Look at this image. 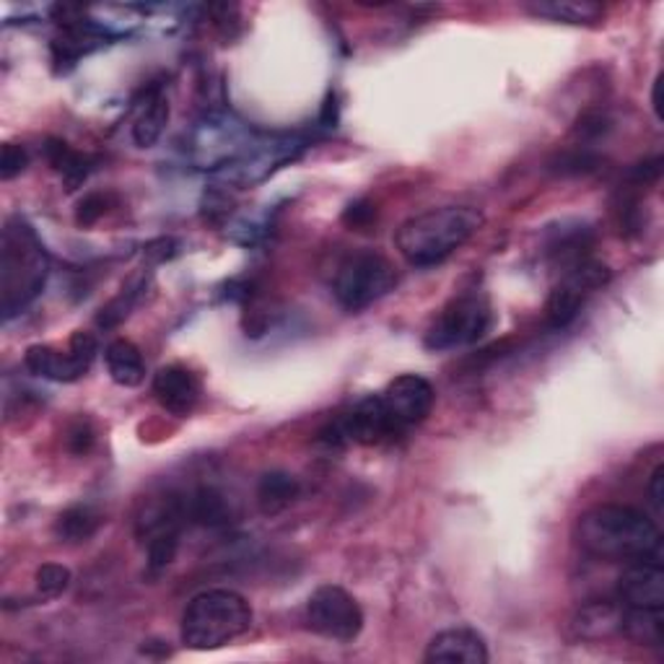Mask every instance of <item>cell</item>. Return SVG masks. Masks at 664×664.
Here are the masks:
<instances>
[{"instance_id":"cell-17","label":"cell","mask_w":664,"mask_h":664,"mask_svg":"<svg viewBox=\"0 0 664 664\" xmlns=\"http://www.w3.org/2000/svg\"><path fill=\"white\" fill-rule=\"evenodd\" d=\"M301 494V483L286 471L265 473L257 483V507L265 517H276L286 511Z\"/></svg>"},{"instance_id":"cell-15","label":"cell","mask_w":664,"mask_h":664,"mask_svg":"<svg viewBox=\"0 0 664 664\" xmlns=\"http://www.w3.org/2000/svg\"><path fill=\"white\" fill-rule=\"evenodd\" d=\"M104 364L112 381L120 387H139L141 381L146 379V361H143V353L139 345L125 341V337H118V341L107 345Z\"/></svg>"},{"instance_id":"cell-35","label":"cell","mask_w":664,"mask_h":664,"mask_svg":"<svg viewBox=\"0 0 664 664\" xmlns=\"http://www.w3.org/2000/svg\"><path fill=\"white\" fill-rule=\"evenodd\" d=\"M662 81H664V76L660 74L654 78V89H652V110H654V114H656V120L662 122Z\"/></svg>"},{"instance_id":"cell-23","label":"cell","mask_w":664,"mask_h":664,"mask_svg":"<svg viewBox=\"0 0 664 664\" xmlns=\"http://www.w3.org/2000/svg\"><path fill=\"white\" fill-rule=\"evenodd\" d=\"M527 11L538 19L561 21V24H595L602 19V5L576 3V0H551V3H532Z\"/></svg>"},{"instance_id":"cell-3","label":"cell","mask_w":664,"mask_h":664,"mask_svg":"<svg viewBox=\"0 0 664 664\" xmlns=\"http://www.w3.org/2000/svg\"><path fill=\"white\" fill-rule=\"evenodd\" d=\"M49 257L37 231L24 219L5 221L0 236V309L3 320L24 312L47 284Z\"/></svg>"},{"instance_id":"cell-18","label":"cell","mask_w":664,"mask_h":664,"mask_svg":"<svg viewBox=\"0 0 664 664\" xmlns=\"http://www.w3.org/2000/svg\"><path fill=\"white\" fill-rule=\"evenodd\" d=\"M166 122H169V99H166L162 86H154L146 93V104H143L139 120L133 125V141L141 148H151L162 139Z\"/></svg>"},{"instance_id":"cell-8","label":"cell","mask_w":664,"mask_h":664,"mask_svg":"<svg viewBox=\"0 0 664 664\" xmlns=\"http://www.w3.org/2000/svg\"><path fill=\"white\" fill-rule=\"evenodd\" d=\"M307 623L322 639L351 644L364 631V610L356 597L335 584H322L307 602Z\"/></svg>"},{"instance_id":"cell-26","label":"cell","mask_w":664,"mask_h":664,"mask_svg":"<svg viewBox=\"0 0 664 664\" xmlns=\"http://www.w3.org/2000/svg\"><path fill=\"white\" fill-rule=\"evenodd\" d=\"M139 294H141L139 286L122 288V294L114 296L110 305L102 307V312H99V317H97L99 328H118V324L130 314V309H133Z\"/></svg>"},{"instance_id":"cell-14","label":"cell","mask_w":664,"mask_h":664,"mask_svg":"<svg viewBox=\"0 0 664 664\" xmlns=\"http://www.w3.org/2000/svg\"><path fill=\"white\" fill-rule=\"evenodd\" d=\"M620 623H623V608L618 600H597L584 605L574 618V631L582 639L597 641L608 639L612 633H620Z\"/></svg>"},{"instance_id":"cell-16","label":"cell","mask_w":664,"mask_h":664,"mask_svg":"<svg viewBox=\"0 0 664 664\" xmlns=\"http://www.w3.org/2000/svg\"><path fill=\"white\" fill-rule=\"evenodd\" d=\"M185 509L190 524L219 530V527H229L231 522V507L226 496L213 486H200L190 490V494H185Z\"/></svg>"},{"instance_id":"cell-19","label":"cell","mask_w":664,"mask_h":664,"mask_svg":"<svg viewBox=\"0 0 664 664\" xmlns=\"http://www.w3.org/2000/svg\"><path fill=\"white\" fill-rule=\"evenodd\" d=\"M623 608V605H620ZM620 633L641 646L660 649L664 641V616L656 608H623Z\"/></svg>"},{"instance_id":"cell-24","label":"cell","mask_w":664,"mask_h":664,"mask_svg":"<svg viewBox=\"0 0 664 664\" xmlns=\"http://www.w3.org/2000/svg\"><path fill=\"white\" fill-rule=\"evenodd\" d=\"M34 582H37L40 595L53 600V597H60L70 587V568L60 566V563H42L37 574H34Z\"/></svg>"},{"instance_id":"cell-11","label":"cell","mask_w":664,"mask_h":664,"mask_svg":"<svg viewBox=\"0 0 664 664\" xmlns=\"http://www.w3.org/2000/svg\"><path fill=\"white\" fill-rule=\"evenodd\" d=\"M616 600L623 608H656L664 610V568L662 558H644L626 563L620 574Z\"/></svg>"},{"instance_id":"cell-30","label":"cell","mask_w":664,"mask_h":664,"mask_svg":"<svg viewBox=\"0 0 664 664\" xmlns=\"http://www.w3.org/2000/svg\"><path fill=\"white\" fill-rule=\"evenodd\" d=\"M93 444V429L89 421H76L68 429V450L74 454H86Z\"/></svg>"},{"instance_id":"cell-22","label":"cell","mask_w":664,"mask_h":664,"mask_svg":"<svg viewBox=\"0 0 664 664\" xmlns=\"http://www.w3.org/2000/svg\"><path fill=\"white\" fill-rule=\"evenodd\" d=\"M584 299H587V294H584L579 286L568 284V280H561V284L551 291V296H547V305H545L547 324H551L553 330L568 328V324L579 317Z\"/></svg>"},{"instance_id":"cell-34","label":"cell","mask_w":664,"mask_h":664,"mask_svg":"<svg viewBox=\"0 0 664 664\" xmlns=\"http://www.w3.org/2000/svg\"><path fill=\"white\" fill-rule=\"evenodd\" d=\"M320 122H322V128H335L337 125V97H335V91H330L328 99H324Z\"/></svg>"},{"instance_id":"cell-1","label":"cell","mask_w":664,"mask_h":664,"mask_svg":"<svg viewBox=\"0 0 664 664\" xmlns=\"http://www.w3.org/2000/svg\"><path fill=\"white\" fill-rule=\"evenodd\" d=\"M582 551L602 561L662 558V532L644 511L623 503H600L584 511L576 522Z\"/></svg>"},{"instance_id":"cell-25","label":"cell","mask_w":664,"mask_h":664,"mask_svg":"<svg viewBox=\"0 0 664 664\" xmlns=\"http://www.w3.org/2000/svg\"><path fill=\"white\" fill-rule=\"evenodd\" d=\"M551 166L558 175H589V171H595L597 166H600V156L591 154L587 146H582L561 154Z\"/></svg>"},{"instance_id":"cell-5","label":"cell","mask_w":664,"mask_h":664,"mask_svg":"<svg viewBox=\"0 0 664 664\" xmlns=\"http://www.w3.org/2000/svg\"><path fill=\"white\" fill-rule=\"evenodd\" d=\"M332 296L345 312H364L397 286V270L385 255L358 250L345 255L332 273Z\"/></svg>"},{"instance_id":"cell-33","label":"cell","mask_w":664,"mask_h":664,"mask_svg":"<svg viewBox=\"0 0 664 664\" xmlns=\"http://www.w3.org/2000/svg\"><path fill=\"white\" fill-rule=\"evenodd\" d=\"M146 255H148V257H156L158 263H162V259L175 257V255H177V242H175V240H158V242H154V244H148Z\"/></svg>"},{"instance_id":"cell-27","label":"cell","mask_w":664,"mask_h":664,"mask_svg":"<svg viewBox=\"0 0 664 664\" xmlns=\"http://www.w3.org/2000/svg\"><path fill=\"white\" fill-rule=\"evenodd\" d=\"M612 122L605 112H587L582 114L579 122H576L574 133L576 139H579L582 143H591V141H600L605 139V135L610 133Z\"/></svg>"},{"instance_id":"cell-4","label":"cell","mask_w":664,"mask_h":664,"mask_svg":"<svg viewBox=\"0 0 664 664\" xmlns=\"http://www.w3.org/2000/svg\"><path fill=\"white\" fill-rule=\"evenodd\" d=\"M252 605L234 589H206L195 595L182 612V644L195 652H211L236 641L252 628Z\"/></svg>"},{"instance_id":"cell-13","label":"cell","mask_w":664,"mask_h":664,"mask_svg":"<svg viewBox=\"0 0 664 664\" xmlns=\"http://www.w3.org/2000/svg\"><path fill=\"white\" fill-rule=\"evenodd\" d=\"M423 662L446 664H486L488 646L486 639L473 628H446L429 641Z\"/></svg>"},{"instance_id":"cell-12","label":"cell","mask_w":664,"mask_h":664,"mask_svg":"<svg viewBox=\"0 0 664 664\" xmlns=\"http://www.w3.org/2000/svg\"><path fill=\"white\" fill-rule=\"evenodd\" d=\"M151 392H154L156 402L166 410V413L185 418L192 413L195 406H198L200 381L190 369H187V366L169 364L156 372Z\"/></svg>"},{"instance_id":"cell-6","label":"cell","mask_w":664,"mask_h":664,"mask_svg":"<svg viewBox=\"0 0 664 664\" xmlns=\"http://www.w3.org/2000/svg\"><path fill=\"white\" fill-rule=\"evenodd\" d=\"M494 324V309L486 294L467 291L454 296L425 332L423 345L429 351H454L478 343Z\"/></svg>"},{"instance_id":"cell-31","label":"cell","mask_w":664,"mask_h":664,"mask_svg":"<svg viewBox=\"0 0 664 664\" xmlns=\"http://www.w3.org/2000/svg\"><path fill=\"white\" fill-rule=\"evenodd\" d=\"M374 206L366 203V200H358V203H351L348 211L343 213V221L348 223L351 229H366L374 221Z\"/></svg>"},{"instance_id":"cell-20","label":"cell","mask_w":664,"mask_h":664,"mask_svg":"<svg viewBox=\"0 0 664 664\" xmlns=\"http://www.w3.org/2000/svg\"><path fill=\"white\" fill-rule=\"evenodd\" d=\"M99 527H102V517L97 509L86 507V503H76V507L65 509L55 522V538L60 543L68 545H81L97 535Z\"/></svg>"},{"instance_id":"cell-10","label":"cell","mask_w":664,"mask_h":664,"mask_svg":"<svg viewBox=\"0 0 664 664\" xmlns=\"http://www.w3.org/2000/svg\"><path fill=\"white\" fill-rule=\"evenodd\" d=\"M381 402H385L387 413L392 416V421L400 425L402 431L413 429V425L423 423L431 416L436 402V392L431 387L429 379H423L421 374H400L379 392Z\"/></svg>"},{"instance_id":"cell-21","label":"cell","mask_w":664,"mask_h":664,"mask_svg":"<svg viewBox=\"0 0 664 664\" xmlns=\"http://www.w3.org/2000/svg\"><path fill=\"white\" fill-rule=\"evenodd\" d=\"M45 156H47V162L53 164V169L57 171V175H63L65 190L68 192L78 190V187L86 182V177H89V171H91L89 156L78 154V151L70 148L65 141H55V139L47 141Z\"/></svg>"},{"instance_id":"cell-9","label":"cell","mask_w":664,"mask_h":664,"mask_svg":"<svg viewBox=\"0 0 664 664\" xmlns=\"http://www.w3.org/2000/svg\"><path fill=\"white\" fill-rule=\"evenodd\" d=\"M97 337L91 332L78 330L70 335L68 351H57L53 345H29L24 353V366L34 377L49 381H78L91 369L97 358Z\"/></svg>"},{"instance_id":"cell-2","label":"cell","mask_w":664,"mask_h":664,"mask_svg":"<svg viewBox=\"0 0 664 664\" xmlns=\"http://www.w3.org/2000/svg\"><path fill=\"white\" fill-rule=\"evenodd\" d=\"M486 223L478 208L444 206L418 213L397 229L395 244L413 268H434L467 244Z\"/></svg>"},{"instance_id":"cell-28","label":"cell","mask_w":664,"mask_h":664,"mask_svg":"<svg viewBox=\"0 0 664 664\" xmlns=\"http://www.w3.org/2000/svg\"><path fill=\"white\" fill-rule=\"evenodd\" d=\"M107 206H110V198H107V195H102V192L86 195L81 203H78L76 223L84 229L91 226V223H97L107 213Z\"/></svg>"},{"instance_id":"cell-29","label":"cell","mask_w":664,"mask_h":664,"mask_svg":"<svg viewBox=\"0 0 664 664\" xmlns=\"http://www.w3.org/2000/svg\"><path fill=\"white\" fill-rule=\"evenodd\" d=\"M29 166V154L24 146H16V143H5L3 146V156H0V177L9 182V179L19 177Z\"/></svg>"},{"instance_id":"cell-32","label":"cell","mask_w":664,"mask_h":664,"mask_svg":"<svg viewBox=\"0 0 664 664\" xmlns=\"http://www.w3.org/2000/svg\"><path fill=\"white\" fill-rule=\"evenodd\" d=\"M649 501L656 514H664V465H656L649 475Z\"/></svg>"},{"instance_id":"cell-7","label":"cell","mask_w":664,"mask_h":664,"mask_svg":"<svg viewBox=\"0 0 664 664\" xmlns=\"http://www.w3.org/2000/svg\"><path fill=\"white\" fill-rule=\"evenodd\" d=\"M406 431L392 421V416L387 413L385 402L379 395H369L364 400H358L348 413L324 425L320 431V442L328 446H345V444H361V446H379L387 442H395L397 436H402Z\"/></svg>"}]
</instances>
